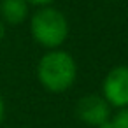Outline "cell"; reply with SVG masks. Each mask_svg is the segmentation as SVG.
<instances>
[{"mask_svg": "<svg viewBox=\"0 0 128 128\" xmlns=\"http://www.w3.org/2000/svg\"><path fill=\"white\" fill-rule=\"evenodd\" d=\"M30 34L39 46L58 49L68 37V20L53 6L39 7L30 18Z\"/></svg>", "mask_w": 128, "mask_h": 128, "instance_id": "2", "label": "cell"}, {"mask_svg": "<svg viewBox=\"0 0 128 128\" xmlns=\"http://www.w3.org/2000/svg\"><path fill=\"white\" fill-rule=\"evenodd\" d=\"M4 116H6V104H4V98L0 95V124L4 121Z\"/></svg>", "mask_w": 128, "mask_h": 128, "instance_id": "8", "label": "cell"}, {"mask_svg": "<svg viewBox=\"0 0 128 128\" xmlns=\"http://www.w3.org/2000/svg\"><path fill=\"white\" fill-rule=\"evenodd\" d=\"M37 79L44 90L63 93L70 90L77 79V63L74 56L62 48L48 49L37 63Z\"/></svg>", "mask_w": 128, "mask_h": 128, "instance_id": "1", "label": "cell"}, {"mask_svg": "<svg viewBox=\"0 0 128 128\" xmlns=\"http://www.w3.org/2000/svg\"><path fill=\"white\" fill-rule=\"evenodd\" d=\"M76 116L88 126L98 128L105 121L112 118V107L107 104V100L98 93L84 95L76 104Z\"/></svg>", "mask_w": 128, "mask_h": 128, "instance_id": "4", "label": "cell"}, {"mask_svg": "<svg viewBox=\"0 0 128 128\" xmlns=\"http://www.w3.org/2000/svg\"><path fill=\"white\" fill-rule=\"evenodd\" d=\"M112 128H128V107L119 109L112 118H110Z\"/></svg>", "mask_w": 128, "mask_h": 128, "instance_id": "6", "label": "cell"}, {"mask_svg": "<svg viewBox=\"0 0 128 128\" xmlns=\"http://www.w3.org/2000/svg\"><path fill=\"white\" fill-rule=\"evenodd\" d=\"M6 26H7V25L4 23V20H2V18H0V40L6 37Z\"/></svg>", "mask_w": 128, "mask_h": 128, "instance_id": "9", "label": "cell"}, {"mask_svg": "<svg viewBox=\"0 0 128 128\" xmlns=\"http://www.w3.org/2000/svg\"><path fill=\"white\" fill-rule=\"evenodd\" d=\"M102 96L112 109L128 107V65L112 67L102 81Z\"/></svg>", "mask_w": 128, "mask_h": 128, "instance_id": "3", "label": "cell"}, {"mask_svg": "<svg viewBox=\"0 0 128 128\" xmlns=\"http://www.w3.org/2000/svg\"><path fill=\"white\" fill-rule=\"evenodd\" d=\"M28 6H35V7H48L51 6L54 0H26Z\"/></svg>", "mask_w": 128, "mask_h": 128, "instance_id": "7", "label": "cell"}, {"mask_svg": "<svg viewBox=\"0 0 128 128\" xmlns=\"http://www.w3.org/2000/svg\"><path fill=\"white\" fill-rule=\"evenodd\" d=\"M30 14L26 0H0V18L6 25H21Z\"/></svg>", "mask_w": 128, "mask_h": 128, "instance_id": "5", "label": "cell"}]
</instances>
